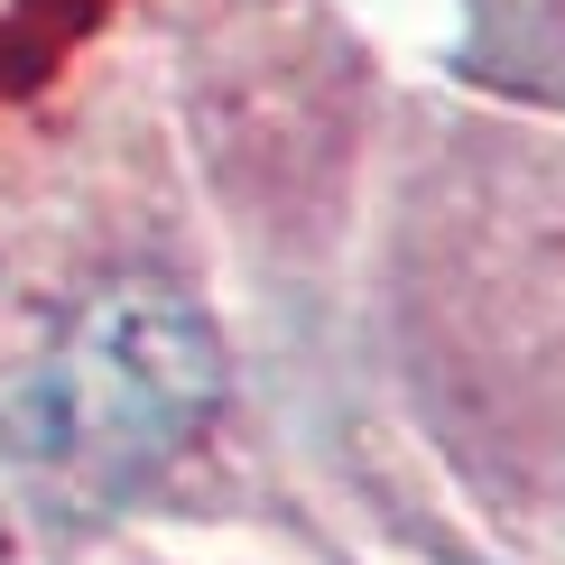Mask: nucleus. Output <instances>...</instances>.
Returning <instances> with one entry per match:
<instances>
[{
	"mask_svg": "<svg viewBox=\"0 0 565 565\" xmlns=\"http://www.w3.org/2000/svg\"><path fill=\"white\" fill-rule=\"evenodd\" d=\"M223 398V343L195 297L121 278L84 297L19 398V455L46 491L103 510L139 491Z\"/></svg>",
	"mask_w": 565,
	"mask_h": 565,
	"instance_id": "obj_1",
	"label": "nucleus"
}]
</instances>
